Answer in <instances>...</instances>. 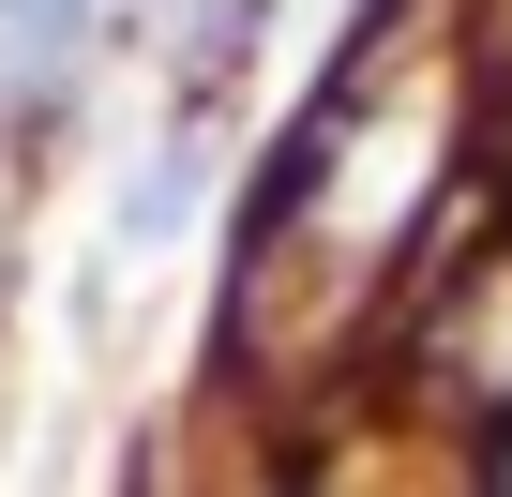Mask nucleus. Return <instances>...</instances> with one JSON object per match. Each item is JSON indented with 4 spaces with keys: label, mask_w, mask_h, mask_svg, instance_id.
I'll return each instance as SVG.
<instances>
[{
    "label": "nucleus",
    "mask_w": 512,
    "mask_h": 497,
    "mask_svg": "<svg viewBox=\"0 0 512 497\" xmlns=\"http://www.w3.org/2000/svg\"><path fill=\"white\" fill-rule=\"evenodd\" d=\"M196 181H211V136H166L136 181H121V211H106V241H121V257H151V241L196 211Z\"/></svg>",
    "instance_id": "f03ea898"
},
{
    "label": "nucleus",
    "mask_w": 512,
    "mask_h": 497,
    "mask_svg": "<svg viewBox=\"0 0 512 497\" xmlns=\"http://www.w3.org/2000/svg\"><path fill=\"white\" fill-rule=\"evenodd\" d=\"M91 31H106V0H0V91H61L76 61H91Z\"/></svg>",
    "instance_id": "f257e3e1"
}]
</instances>
